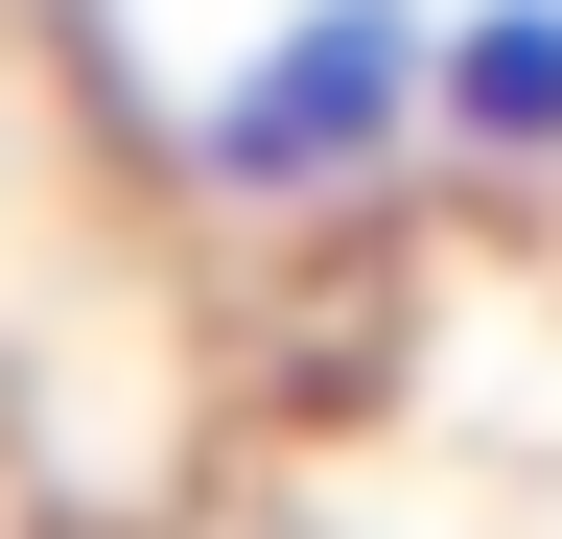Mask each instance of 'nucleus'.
<instances>
[{
	"label": "nucleus",
	"instance_id": "nucleus-2",
	"mask_svg": "<svg viewBox=\"0 0 562 539\" xmlns=\"http://www.w3.org/2000/svg\"><path fill=\"white\" fill-rule=\"evenodd\" d=\"M446 142L469 165H562V0H469L446 24Z\"/></svg>",
	"mask_w": 562,
	"mask_h": 539
},
{
	"label": "nucleus",
	"instance_id": "nucleus-1",
	"mask_svg": "<svg viewBox=\"0 0 562 539\" xmlns=\"http://www.w3.org/2000/svg\"><path fill=\"white\" fill-rule=\"evenodd\" d=\"M446 142V24L422 0H281V24L165 117V165L211 212H375V188Z\"/></svg>",
	"mask_w": 562,
	"mask_h": 539
}]
</instances>
